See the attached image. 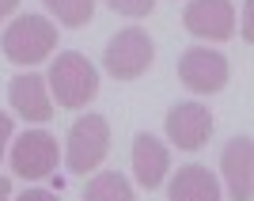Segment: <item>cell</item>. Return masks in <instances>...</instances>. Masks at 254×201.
Segmentation results:
<instances>
[{
	"instance_id": "6da1fadb",
	"label": "cell",
	"mask_w": 254,
	"mask_h": 201,
	"mask_svg": "<svg viewBox=\"0 0 254 201\" xmlns=\"http://www.w3.org/2000/svg\"><path fill=\"white\" fill-rule=\"evenodd\" d=\"M50 91L61 106H87L99 91V72L91 68L84 53H57V61L50 68Z\"/></svg>"
},
{
	"instance_id": "7a4b0ae2",
	"label": "cell",
	"mask_w": 254,
	"mask_h": 201,
	"mask_svg": "<svg viewBox=\"0 0 254 201\" xmlns=\"http://www.w3.org/2000/svg\"><path fill=\"white\" fill-rule=\"evenodd\" d=\"M57 46V27L46 15H19L4 31V53L15 65H38Z\"/></svg>"
},
{
	"instance_id": "3957f363",
	"label": "cell",
	"mask_w": 254,
	"mask_h": 201,
	"mask_svg": "<svg viewBox=\"0 0 254 201\" xmlns=\"http://www.w3.org/2000/svg\"><path fill=\"white\" fill-rule=\"evenodd\" d=\"M106 148H110V126H106L103 114H84L76 118L72 129H68V148H64V159H68V171L72 175H87L103 163Z\"/></svg>"
},
{
	"instance_id": "277c9868",
	"label": "cell",
	"mask_w": 254,
	"mask_h": 201,
	"mask_svg": "<svg viewBox=\"0 0 254 201\" xmlns=\"http://www.w3.org/2000/svg\"><path fill=\"white\" fill-rule=\"evenodd\" d=\"M106 72L114 80H137L140 72H148V65L156 61V46H152L148 31L140 27H129V31H118L110 42H106Z\"/></svg>"
},
{
	"instance_id": "5b68a950",
	"label": "cell",
	"mask_w": 254,
	"mask_h": 201,
	"mask_svg": "<svg viewBox=\"0 0 254 201\" xmlns=\"http://www.w3.org/2000/svg\"><path fill=\"white\" fill-rule=\"evenodd\" d=\"M179 80L197 95H212L228 84V57L209 46H193L179 57Z\"/></svg>"
},
{
	"instance_id": "8992f818",
	"label": "cell",
	"mask_w": 254,
	"mask_h": 201,
	"mask_svg": "<svg viewBox=\"0 0 254 201\" xmlns=\"http://www.w3.org/2000/svg\"><path fill=\"white\" fill-rule=\"evenodd\" d=\"M11 171L19 179H46L57 171V140L46 129H27L11 144Z\"/></svg>"
},
{
	"instance_id": "52a82bcc",
	"label": "cell",
	"mask_w": 254,
	"mask_h": 201,
	"mask_svg": "<svg viewBox=\"0 0 254 201\" xmlns=\"http://www.w3.org/2000/svg\"><path fill=\"white\" fill-rule=\"evenodd\" d=\"M167 137L175 148L197 152L212 137V114L205 103H179L167 110Z\"/></svg>"
},
{
	"instance_id": "ba28073f",
	"label": "cell",
	"mask_w": 254,
	"mask_h": 201,
	"mask_svg": "<svg viewBox=\"0 0 254 201\" xmlns=\"http://www.w3.org/2000/svg\"><path fill=\"white\" fill-rule=\"evenodd\" d=\"M186 31L209 42H228L235 34V8L232 0H193L190 8L182 11Z\"/></svg>"
},
{
	"instance_id": "9c48e42d",
	"label": "cell",
	"mask_w": 254,
	"mask_h": 201,
	"mask_svg": "<svg viewBox=\"0 0 254 201\" xmlns=\"http://www.w3.org/2000/svg\"><path fill=\"white\" fill-rule=\"evenodd\" d=\"M8 103L15 106V114L23 122H50L53 118V103L46 95V84L34 72H23L8 84Z\"/></svg>"
},
{
	"instance_id": "30bf717a",
	"label": "cell",
	"mask_w": 254,
	"mask_h": 201,
	"mask_svg": "<svg viewBox=\"0 0 254 201\" xmlns=\"http://www.w3.org/2000/svg\"><path fill=\"white\" fill-rule=\"evenodd\" d=\"M251 163H254V140L247 133H239L235 140H228V148L220 156L232 201H251Z\"/></svg>"
},
{
	"instance_id": "8fae6325",
	"label": "cell",
	"mask_w": 254,
	"mask_h": 201,
	"mask_svg": "<svg viewBox=\"0 0 254 201\" xmlns=\"http://www.w3.org/2000/svg\"><path fill=\"white\" fill-rule=\"evenodd\" d=\"M167 163H171V156H167V148H163L159 137L140 133V137L133 140V175H137V182L144 190H156L159 182H163Z\"/></svg>"
},
{
	"instance_id": "7c38bea8",
	"label": "cell",
	"mask_w": 254,
	"mask_h": 201,
	"mask_svg": "<svg viewBox=\"0 0 254 201\" xmlns=\"http://www.w3.org/2000/svg\"><path fill=\"white\" fill-rule=\"evenodd\" d=\"M167 201H220V186L201 163H186L167 186Z\"/></svg>"
},
{
	"instance_id": "4fadbf2b",
	"label": "cell",
	"mask_w": 254,
	"mask_h": 201,
	"mask_svg": "<svg viewBox=\"0 0 254 201\" xmlns=\"http://www.w3.org/2000/svg\"><path fill=\"white\" fill-rule=\"evenodd\" d=\"M84 201H133V186H129L126 175L103 171V175H95V179L87 182Z\"/></svg>"
},
{
	"instance_id": "5bb4252c",
	"label": "cell",
	"mask_w": 254,
	"mask_h": 201,
	"mask_svg": "<svg viewBox=\"0 0 254 201\" xmlns=\"http://www.w3.org/2000/svg\"><path fill=\"white\" fill-rule=\"evenodd\" d=\"M42 4L64 27H87V23L95 19V0H42Z\"/></svg>"
},
{
	"instance_id": "9a60e30c",
	"label": "cell",
	"mask_w": 254,
	"mask_h": 201,
	"mask_svg": "<svg viewBox=\"0 0 254 201\" xmlns=\"http://www.w3.org/2000/svg\"><path fill=\"white\" fill-rule=\"evenodd\" d=\"M114 11H122V15H148V11H156V0H106Z\"/></svg>"
},
{
	"instance_id": "2e32d148",
	"label": "cell",
	"mask_w": 254,
	"mask_h": 201,
	"mask_svg": "<svg viewBox=\"0 0 254 201\" xmlns=\"http://www.w3.org/2000/svg\"><path fill=\"white\" fill-rule=\"evenodd\" d=\"M15 201H61L53 190H27V194H19Z\"/></svg>"
},
{
	"instance_id": "e0dca14e",
	"label": "cell",
	"mask_w": 254,
	"mask_h": 201,
	"mask_svg": "<svg viewBox=\"0 0 254 201\" xmlns=\"http://www.w3.org/2000/svg\"><path fill=\"white\" fill-rule=\"evenodd\" d=\"M8 137H11V118L0 110V159H4V144H8Z\"/></svg>"
},
{
	"instance_id": "ac0fdd59",
	"label": "cell",
	"mask_w": 254,
	"mask_h": 201,
	"mask_svg": "<svg viewBox=\"0 0 254 201\" xmlns=\"http://www.w3.org/2000/svg\"><path fill=\"white\" fill-rule=\"evenodd\" d=\"M251 8H254V4L247 0V8H243V38H247V42H251Z\"/></svg>"
},
{
	"instance_id": "d6986e66",
	"label": "cell",
	"mask_w": 254,
	"mask_h": 201,
	"mask_svg": "<svg viewBox=\"0 0 254 201\" xmlns=\"http://www.w3.org/2000/svg\"><path fill=\"white\" fill-rule=\"evenodd\" d=\"M15 8H19V0H0V19H4L8 11H15Z\"/></svg>"
},
{
	"instance_id": "ffe728a7",
	"label": "cell",
	"mask_w": 254,
	"mask_h": 201,
	"mask_svg": "<svg viewBox=\"0 0 254 201\" xmlns=\"http://www.w3.org/2000/svg\"><path fill=\"white\" fill-rule=\"evenodd\" d=\"M8 194H11V182H8V179H0V201H8Z\"/></svg>"
}]
</instances>
